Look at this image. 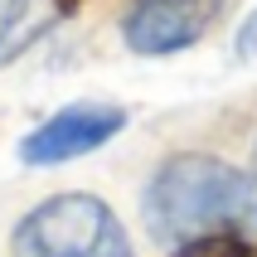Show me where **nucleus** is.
<instances>
[{"label":"nucleus","mask_w":257,"mask_h":257,"mask_svg":"<svg viewBox=\"0 0 257 257\" xmlns=\"http://www.w3.org/2000/svg\"><path fill=\"white\" fill-rule=\"evenodd\" d=\"M126 126V107L116 102H78V107H63L49 121L29 131L20 141V160L25 165H63V160H78L87 151H97Z\"/></svg>","instance_id":"4"},{"label":"nucleus","mask_w":257,"mask_h":257,"mask_svg":"<svg viewBox=\"0 0 257 257\" xmlns=\"http://www.w3.org/2000/svg\"><path fill=\"white\" fill-rule=\"evenodd\" d=\"M223 10L228 0H136L121 20V39L141 58L180 54L189 44H199Z\"/></svg>","instance_id":"3"},{"label":"nucleus","mask_w":257,"mask_h":257,"mask_svg":"<svg viewBox=\"0 0 257 257\" xmlns=\"http://www.w3.org/2000/svg\"><path fill=\"white\" fill-rule=\"evenodd\" d=\"M252 175H257V146H252Z\"/></svg>","instance_id":"8"},{"label":"nucleus","mask_w":257,"mask_h":257,"mask_svg":"<svg viewBox=\"0 0 257 257\" xmlns=\"http://www.w3.org/2000/svg\"><path fill=\"white\" fill-rule=\"evenodd\" d=\"M238 54H243V58H257V15L238 29Z\"/></svg>","instance_id":"7"},{"label":"nucleus","mask_w":257,"mask_h":257,"mask_svg":"<svg viewBox=\"0 0 257 257\" xmlns=\"http://www.w3.org/2000/svg\"><path fill=\"white\" fill-rule=\"evenodd\" d=\"M63 5H73V0H63Z\"/></svg>","instance_id":"9"},{"label":"nucleus","mask_w":257,"mask_h":257,"mask_svg":"<svg viewBox=\"0 0 257 257\" xmlns=\"http://www.w3.org/2000/svg\"><path fill=\"white\" fill-rule=\"evenodd\" d=\"M146 233L165 247L194 243L209 233H257V175H243L214 156L165 160L141 199Z\"/></svg>","instance_id":"1"},{"label":"nucleus","mask_w":257,"mask_h":257,"mask_svg":"<svg viewBox=\"0 0 257 257\" xmlns=\"http://www.w3.org/2000/svg\"><path fill=\"white\" fill-rule=\"evenodd\" d=\"M63 0H0V68L15 63L29 44L49 34Z\"/></svg>","instance_id":"5"},{"label":"nucleus","mask_w":257,"mask_h":257,"mask_svg":"<svg viewBox=\"0 0 257 257\" xmlns=\"http://www.w3.org/2000/svg\"><path fill=\"white\" fill-rule=\"evenodd\" d=\"M15 257H136L116 214L92 194H54L15 228Z\"/></svg>","instance_id":"2"},{"label":"nucleus","mask_w":257,"mask_h":257,"mask_svg":"<svg viewBox=\"0 0 257 257\" xmlns=\"http://www.w3.org/2000/svg\"><path fill=\"white\" fill-rule=\"evenodd\" d=\"M175 257H252V243H247L243 233H209V238L180 243Z\"/></svg>","instance_id":"6"}]
</instances>
